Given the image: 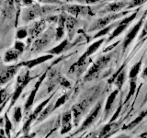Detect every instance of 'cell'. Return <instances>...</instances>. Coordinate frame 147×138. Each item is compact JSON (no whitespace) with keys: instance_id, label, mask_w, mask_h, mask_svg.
Masks as SVG:
<instances>
[{"instance_id":"1","label":"cell","mask_w":147,"mask_h":138,"mask_svg":"<svg viewBox=\"0 0 147 138\" xmlns=\"http://www.w3.org/2000/svg\"><path fill=\"white\" fill-rule=\"evenodd\" d=\"M57 7L55 5H46V6H40L39 4L35 3L30 7H24L22 9L21 13V20L26 23L33 21L40 17L45 15H49L52 12L55 11Z\"/></svg>"},{"instance_id":"2","label":"cell","mask_w":147,"mask_h":138,"mask_svg":"<svg viewBox=\"0 0 147 138\" xmlns=\"http://www.w3.org/2000/svg\"><path fill=\"white\" fill-rule=\"evenodd\" d=\"M114 53H115V51H111L110 53L105 55H102V56H100L99 58L96 59V61L93 63V64H92L91 67L88 69V71H87L85 75L84 80L90 81L92 79H94V78H96V76H98L99 74L102 72L104 69L108 66V64L110 63Z\"/></svg>"},{"instance_id":"3","label":"cell","mask_w":147,"mask_h":138,"mask_svg":"<svg viewBox=\"0 0 147 138\" xmlns=\"http://www.w3.org/2000/svg\"><path fill=\"white\" fill-rule=\"evenodd\" d=\"M55 36V30H53L50 28L46 31H43L38 38H37L30 46V52L32 53H40L42 50H44L47 46L52 43V41L54 39Z\"/></svg>"},{"instance_id":"4","label":"cell","mask_w":147,"mask_h":138,"mask_svg":"<svg viewBox=\"0 0 147 138\" xmlns=\"http://www.w3.org/2000/svg\"><path fill=\"white\" fill-rule=\"evenodd\" d=\"M127 14H130V11H123V12H118V13H111V14H108L105 17H102L96 20L93 24H92L88 31H96V30H99L103 28L107 27L109 25L112 21H116L118 20L119 18H121L123 16L127 15Z\"/></svg>"},{"instance_id":"5","label":"cell","mask_w":147,"mask_h":138,"mask_svg":"<svg viewBox=\"0 0 147 138\" xmlns=\"http://www.w3.org/2000/svg\"><path fill=\"white\" fill-rule=\"evenodd\" d=\"M139 10H140V7L138 8L135 12H133V13L131 14V15H129L128 17L124 18L122 20L119 21V24H118L117 27L113 30L112 33L109 35V39L107 40V43H110V41H112L114 39H116L118 36L121 35L123 31H125V30L129 27V25H130L131 23L133 20H134V18H136L137 14H138V11H139Z\"/></svg>"},{"instance_id":"6","label":"cell","mask_w":147,"mask_h":138,"mask_svg":"<svg viewBox=\"0 0 147 138\" xmlns=\"http://www.w3.org/2000/svg\"><path fill=\"white\" fill-rule=\"evenodd\" d=\"M146 15H147V10L144 14H142V16L140 18V20L138 21L136 24L132 27V29L126 34L125 38H124V40L122 41V51H123V52H125V51L127 50V48L130 46V44L132 43V41L135 39V37L137 36V34L139 33V31L141 30L142 25H144V22H145Z\"/></svg>"},{"instance_id":"7","label":"cell","mask_w":147,"mask_h":138,"mask_svg":"<svg viewBox=\"0 0 147 138\" xmlns=\"http://www.w3.org/2000/svg\"><path fill=\"white\" fill-rule=\"evenodd\" d=\"M62 10L76 18L78 16L94 15L92 8L88 6H84V5H64L62 7Z\"/></svg>"},{"instance_id":"8","label":"cell","mask_w":147,"mask_h":138,"mask_svg":"<svg viewBox=\"0 0 147 138\" xmlns=\"http://www.w3.org/2000/svg\"><path fill=\"white\" fill-rule=\"evenodd\" d=\"M46 22H47V20H40L38 21H34L30 26V28H28L29 36H28V38H27V43H29V45H30L41 33H42L46 27Z\"/></svg>"},{"instance_id":"9","label":"cell","mask_w":147,"mask_h":138,"mask_svg":"<svg viewBox=\"0 0 147 138\" xmlns=\"http://www.w3.org/2000/svg\"><path fill=\"white\" fill-rule=\"evenodd\" d=\"M22 64H12V66H2L0 64V85H5L18 73Z\"/></svg>"},{"instance_id":"10","label":"cell","mask_w":147,"mask_h":138,"mask_svg":"<svg viewBox=\"0 0 147 138\" xmlns=\"http://www.w3.org/2000/svg\"><path fill=\"white\" fill-rule=\"evenodd\" d=\"M31 79H32V77L30 75L29 70L23 71L22 73L20 74V76H18V80H17L16 90H15V93H14V95H13L12 102H14V101L20 97L22 90L24 89V87L28 85V83H29Z\"/></svg>"},{"instance_id":"11","label":"cell","mask_w":147,"mask_h":138,"mask_svg":"<svg viewBox=\"0 0 147 138\" xmlns=\"http://www.w3.org/2000/svg\"><path fill=\"white\" fill-rule=\"evenodd\" d=\"M125 66H126V64H123L122 66L119 67V70L112 75L111 78L109 79V83H114V85L116 86L117 89H121L124 82L126 80V71H125Z\"/></svg>"},{"instance_id":"12","label":"cell","mask_w":147,"mask_h":138,"mask_svg":"<svg viewBox=\"0 0 147 138\" xmlns=\"http://www.w3.org/2000/svg\"><path fill=\"white\" fill-rule=\"evenodd\" d=\"M105 41V38H101V39H98V41H96L95 43H93L92 44H90L87 49L85 51V53H83L81 56L79 57V59L77 60V62H86L88 61L89 57L91 56L92 54H94L96 51L98 50V48L100 47L101 45L103 44V43Z\"/></svg>"},{"instance_id":"13","label":"cell","mask_w":147,"mask_h":138,"mask_svg":"<svg viewBox=\"0 0 147 138\" xmlns=\"http://www.w3.org/2000/svg\"><path fill=\"white\" fill-rule=\"evenodd\" d=\"M67 18V13L63 11L58 17L57 20V28L55 29V36L54 40L56 41H61L64 36V31H65V21Z\"/></svg>"},{"instance_id":"14","label":"cell","mask_w":147,"mask_h":138,"mask_svg":"<svg viewBox=\"0 0 147 138\" xmlns=\"http://www.w3.org/2000/svg\"><path fill=\"white\" fill-rule=\"evenodd\" d=\"M129 4V0H116L112 3L107 5L103 10H101V13H118L121 12L123 8L127 7Z\"/></svg>"},{"instance_id":"15","label":"cell","mask_w":147,"mask_h":138,"mask_svg":"<svg viewBox=\"0 0 147 138\" xmlns=\"http://www.w3.org/2000/svg\"><path fill=\"white\" fill-rule=\"evenodd\" d=\"M54 55L53 54H50V53H47L45 55H41V56H39V57H36L34 59H30V60H28V61H25V62H22V66H26L28 68H33L37 66H39V64H42L46 61H48L50 59H53Z\"/></svg>"},{"instance_id":"16","label":"cell","mask_w":147,"mask_h":138,"mask_svg":"<svg viewBox=\"0 0 147 138\" xmlns=\"http://www.w3.org/2000/svg\"><path fill=\"white\" fill-rule=\"evenodd\" d=\"M78 25V20L74 16L67 15L66 21H65V30H67L69 41L73 39L74 35L76 33V27Z\"/></svg>"},{"instance_id":"17","label":"cell","mask_w":147,"mask_h":138,"mask_svg":"<svg viewBox=\"0 0 147 138\" xmlns=\"http://www.w3.org/2000/svg\"><path fill=\"white\" fill-rule=\"evenodd\" d=\"M101 108H102V104H101L100 102L96 104V106L94 108V110L90 112V114L87 116V118L86 119V121L84 122V123H83V125L81 127V130H84V129H86V127H88L90 124H92L94 122V121L98 116V114H99L100 110H101Z\"/></svg>"},{"instance_id":"18","label":"cell","mask_w":147,"mask_h":138,"mask_svg":"<svg viewBox=\"0 0 147 138\" xmlns=\"http://www.w3.org/2000/svg\"><path fill=\"white\" fill-rule=\"evenodd\" d=\"M20 53L18 52V51L12 47L7 49L4 53V57H3V61L5 64H12L18 61V57H20Z\"/></svg>"},{"instance_id":"19","label":"cell","mask_w":147,"mask_h":138,"mask_svg":"<svg viewBox=\"0 0 147 138\" xmlns=\"http://www.w3.org/2000/svg\"><path fill=\"white\" fill-rule=\"evenodd\" d=\"M69 44H70V41H69V39H64L57 46H55V47H53L51 50H49L47 53H50V54H53V55L61 54L62 53L64 52V51L67 50Z\"/></svg>"},{"instance_id":"20","label":"cell","mask_w":147,"mask_h":138,"mask_svg":"<svg viewBox=\"0 0 147 138\" xmlns=\"http://www.w3.org/2000/svg\"><path fill=\"white\" fill-rule=\"evenodd\" d=\"M118 93H119V89H115L108 97L107 101H106V105H105V110H104V116H105V118L108 116V115L109 114V112H110V110H111L112 106H113V102L115 101V99H116Z\"/></svg>"},{"instance_id":"21","label":"cell","mask_w":147,"mask_h":138,"mask_svg":"<svg viewBox=\"0 0 147 138\" xmlns=\"http://www.w3.org/2000/svg\"><path fill=\"white\" fill-rule=\"evenodd\" d=\"M46 75H47V73H44L43 75L40 76V80L36 83V85H35V87H34V89L31 91V93H30V97H29V99H28V100H27V103H26V108H27V109L29 108V107H30V106L32 105V102H33V100H34V99H35V96H36L37 91H38L39 87H40V84H41V82H42V81L44 80V78H45Z\"/></svg>"},{"instance_id":"22","label":"cell","mask_w":147,"mask_h":138,"mask_svg":"<svg viewBox=\"0 0 147 138\" xmlns=\"http://www.w3.org/2000/svg\"><path fill=\"white\" fill-rule=\"evenodd\" d=\"M119 24V21H114L113 23H110L109 25H108L107 27H105V28H103V29H101V30H99L95 34V36L93 37L94 39H98V38H100V37H104L105 35H107V34H109L110 31H111L113 29H115V28L117 27V25Z\"/></svg>"},{"instance_id":"23","label":"cell","mask_w":147,"mask_h":138,"mask_svg":"<svg viewBox=\"0 0 147 138\" xmlns=\"http://www.w3.org/2000/svg\"><path fill=\"white\" fill-rule=\"evenodd\" d=\"M71 112H65L63 116V130H62V133H67L70 129L72 128L71 126Z\"/></svg>"},{"instance_id":"24","label":"cell","mask_w":147,"mask_h":138,"mask_svg":"<svg viewBox=\"0 0 147 138\" xmlns=\"http://www.w3.org/2000/svg\"><path fill=\"white\" fill-rule=\"evenodd\" d=\"M142 59L144 58H141L139 61H138L134 66L131 67V69L130 70V73H129V77H130V79L136 78L138 74L140 73V70H141L142 66Z\"/></svg>"},{"instance_id":"25","label":"cell","mask_w":147,"mask_h":138,"mask_svg":"<svg viewBox=\"0 0 147 138\" xmlns=\"http://www.w3.org/2000/svg\"><path fill=\"white\" fill-rule=\"evenodd\" d=\"M145 117H147V108H146L144 110H142V113L139 115V116H138L135 120H133V121H132L131 123H129L128 125L124 126L123 129H131V128H133L134 126H136L137 124H139Z\"/></svg>"},{"instance_id":"26","label":"cell","mask_w":147,"mask_h":138,"mask_svg":"<svg viewBox=\"0 0 147 138\" xmlns=\"http://www.w3.org/2000/svg\"><path fill=\"white\" fill-rule=\"evenodd\" d=\"M28 36H29V31H28V28H20L18 29L16 32V38L17 40H24L27 39Z\"/></svg>"},{"instance_id":"27","label":"cell","mask_w":147,"mask_h":138,"mask_svg":"<svg viewBox=\"0 0 147 138\" xmlns=\"http://www.w3.org/2000/svg\"><path fill=\"white\" fill-rule=\"evenodd\" d=\"M136 87H137V83L135 81V78L131 79V81H130V91H129V93H128V95L126 97V99L124 100V104H125L127 101L131 98L132 95L134 94V92L136 90Z\"/></svg>"},{"instance_id":"28","label":"cell","mask_w":147,"mask_h":138,"mask_svg":"<svg viewBox=\"0 0 147 138\" xmlns=\"http://www.w3.org/2000/svg\"><path fill=\"white\" fill-rule=\"evenodd\" d=\"M13 47L15 48L20 54H22L23 52H24L25 48H26V43H24V41H20V40H17L15 43H14Z\"/></svg>"},{"instance_id":"29","label":"cell","mask_w":147,"mask_h":138,"mask_svg":"<svg viewBox=\"0 0 147 138\" xmlns=\"http://www.w3.org/2000/svg\"><path fill=\"white\" fill-rule=\"evenodd\" d=\"M111 122H109L107 125H105L99 133V138H106L109 135V133L111 131Z\"/></svg>"},{"instance_id":"30","label":"cell","mask_w":147,"mask_h":138,"mask_svg":"<svg viewBox=\"0 0 147 138\" xmlns=\"http://www.w3.org/2000/svg\"><path fill=\"white\" fill-rule=\"evenodd\" d=\"M145 2H147V0H131V1H129L127 8H132V7H141Z\"/></svg>"},{"instance_id":"31","label":"cell","mask_w":147,"mask_h":138,"mask_svg":"<svg viewBox=\"0 0 147 138\" xmlns=\"http://www.w3.org/2000/svg\"><path fill=\"white\" fill-rule=\"evenodd\" d=\"M36 1L45 5H62L61 0H36Z\"/></svg>"},{"instance_id":"32","label":"cell","mask_w":147,"mask_h":138,"mask_svg":"<svg viewBox=\"0 0 147 138\" xmlns=\"http://www.w3.org/2000/svg\"><path fill=\"white\" fill-rule=\"evenodd\" d=\"M147 36V20L145 21V24L144 26V28H142V32H141V34H140V37H139V40H142L144 38V37Z\"/></svg>"},{"instance_id":"33","label":"cell","mask_w":147,"mask_h":138,"mask_svg":"<svg viewBox=\"0 0 147 138\" xmlns=\"http://www.w3.org/2000/svg\"><path fill=\"white\" fill-rule=\"evenodd\" d=\"M67 99V95H63V96H62L61 98H60L57 101H56V104H55V108H57V107H59L60 105H62V104H63L64 102H65V100Z\"/></svg>"},{"instance_id":"34","label":"cell","mask_w":147,"mask_h":138,"mask_svg":"<svg viewBox=\"0 0 147 138\" xmlns=\"http://www.w3.org/2000/svg\"><path fill=\"white\" fill-rule=\"evenodd\" d=\"M35 4L34 0H21V5L23 7H30L32 5Z\"/></svg>"},{"instance_id":"35","label":"cell","mask_w":147,"mask_h":138,"mask_svg":"<svg viewBox=\"0 0 147 138\" xmlns=\"http://www.w3.org/2000/svg\"><path fill=\"white\" fill-rule=\"evenodd\" d=\"M77 1H79L81 3H84V4H86V5H94V4L100 2L101 0H77Z\"/></svg>"},{"instance_id":"36","label":"cell","mask_w":147,"mask_h":138,"mask_svg":"<svg viewBox=\"0 0 147 138\" xmlns=\"http://www.w3.org/2000/svg\"><path fill=\"white\" fill-rule=\"evenodd\" d=\"M15 2H16V4H17V8H18V12H17V24H18V16L20 15V6H21V0H15Z\"/></svg>"},{"instance_id":"37","label":"cell","mask_w":147,"mask_h":138,"mask_svg":"<svg viewBox=\"0 0 147 138\" xmlns=\"http://www.w3.org/2000/svg\"><path fill=\"white\" fill-rule=\"evenodd\" d=\"M60 83H61V85L64 87H70L71 86L70 82L67 79H65V78H61V79H60Z\"/></svg>"},{"instance_id":"38","label":"cell","mask_w":147,"mask_h":138,"mask_svg":"<svg viewBox=\"0 0 147 138\" xmlns=\"http://www.w3.org/2000/svg\"><path fill=\"white\" fill-rule=\"evenodd\" d=\"M121 105H119V107L117 109V110H116V113H114V115H113V117H112V119L110 120V122H114L115 120H116L117 118H118V116H119V114L121 113Z\"/></svg>"},{"instance_id":"39","label":"cell","mask_w":147,"mask_h":138,"mask_svg":"<svg viewBox=\"0 0 147 138\" xmlns=\"http://www.w3.org/2000/svg\"><path fill=\"white\" fill-rule=\"evenodd\" d=\"M5 97H6V91H5V90H1V91H0V102L4 100Z\"/></svg>"},{"instance_id":"40","label":"cell","mask_w":147,"mask_h":138,"mask_svg":"<svg viewBox=\"0 0 147 138\" xmlns=\"http://www.w3.org/2000/svg\"><path fill=\"white\" fill-rule=\"evenodd\" d=\"M142 78H144V79H147V66L144 69V71H142Z\"/></svg>"},{"instance_id":"41","label":"cell","mask_w":147,"mask_h":138,"mask_svg":"<svg viewBox=\"0 0 147 138\" xmlns=\"http://www.w3.org/2000/svg\"><path fill=\"white\" fill-rule=\"evenodd\" d=\"M115 138H131V137H130V135H125V133H122V135H119V136L115 137Z\"/></svg>"},{"instance_id":"42","label":"cell","mask_w":147,"mask_h":138,"mask_svg":"<svg viewBox=\"0 0 147 138\" xmlns=\"http://www.w3.org/2000/svg\"><path fill=\"white\" fill-rule=\"evenodd\" d=\"M144 101H147V95H146V98H145V99H144Z\"/></svg>"},{"instance_id":"43","label":"cell","mask_w":147,"mask_h":138,"mask_svg":"<svg viewBox=\"0 0 147 138\" xmlns=\"http://www.w3.org/2000/svg\"><path fill=\"white\" fill-rule=\"evenodd\" d=\"M107 1H115V0H107Z\"/></svg>"},{"instance_id":"44","label":"cell","mask_w":147,"mask_h":138,"mask_svg":"<svg viewBox=\"0 0 147 138\" xmlns=\"http://www.w3.org/2000/svg\"><path fill=\"white\" fill-rule=\"evenodd\" d=\"M64 1H72V0H64Z\"/></svg>"},{"instance_id":"45","label":"cell","mask_w":147,"mask_h":138,"mask_svg":"<svg viewBox=\"0 0 147 138\" xmlns=\"http://www.w3.org/2000/svg\"><path fill=\"white\" fill-rule=\"evenodd\" d=\"M146 64H147V60H146Z\"/></svg>"}]
</instances>
